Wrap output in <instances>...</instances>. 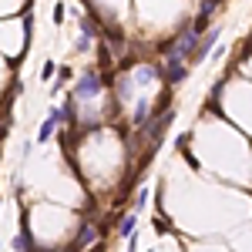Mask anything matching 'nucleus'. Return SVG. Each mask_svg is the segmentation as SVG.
Wrapping results in <instances>:
<instances>
[{
    "label": "nucleus",
    "instance_id": "obj_7",
    "mask_svg": "<svg viewBox=\"0 0 252 252\" xmlns=\"http://www.w3.org/2000/svg\"><path fill=\"white\" fill-rule=\"evenodd\" d=\"M155 229H158V232H161V235H165V232H168V229H172V222H165V219H155Z\"/></svg>",
    "mask_w": 252,
    "mask_h": 252
},
{
    "label": "nucleus",
    "instance_id": "obj_2",
    "mask_svg": "<svg viewBox=\"0 0 252 252\" xmlns=\"http://www.w3.org/2000/svg\"><path fill=\"white\" fill-rule=\"evenodd\" d=\"M101 88H104V81H101L94 71H91V74H84V78H81V84H78V91H74V97H94Z\"/></svg>",
    "mask_w": 252,
    "mask_h": 252
},
{
    "label": "nucleus",
    "instance_id": "obj_4",
    "mask_svg": "<svg viewBox=\"0 0 252 252\" xmlns=\"http://www.w3.org/2000/svg\"><path fill=\"white\" fill-rule=\"evenodd\" d=\"M54 128H58V121H54V118H47V121L40 125V135H37V141H51V135H54Z\"/></svg>",
    "mask_w": 252,
    "mask_h": 252
},
{
    "label": "nucleus",
    "instance_id": "obj_10",
    "mask_svg": "<svg viewBox=\"0 0 252 252\" xmlns=\"http://www.w3.org/2000/svg\"><path fill=\"white\" fill-rule=\"evenodd\" d=\"M37 252H58V249H37Z\"/></svg>",
    "mask_w": 252,
    "mask_h": 252
},
{
    "label": "nucleus",
    "instance_id": "obj_5",
    "mask_svg": "<svg viewBox=\"0 0 252 252\" xmlns=\"http://www.w3.org/2000/svg\"><path fill=\"white\" fill-rule=\"evenodd\" d=\"M135 222H138V215H131V212L125 215V219H121V235H128V232H131V229H135Z\"/></svg>",
    "mask_w": 252,
    "mask_h": 252
},
{
    "label": "nucleus",
    "instance_id": "obj_9",
    "mask_svg": "<svg viewBox=\"0 0 252 252\" xmlns=\"http://www.w3.org/2000/svg\"><path fill=\"white\" fill-rule=\"evenodd\" d=\"M64 14H67V10H64V3H58V7H54V24H61Z\"/></svg>",
    "mask_w": 252,
    "mask_h": 252
},
{
    "label": "nucleus",
    "instance_id": "obj_3",
    "mask_svg": "<svg viewBox=\"0 0 252 252\" xmlns=\"http://www.w3.org/2000/svg\"><path fill=\"white\" fill-rule=\"evenodd\" d=\"M185 74H189V64H182V61H168L165 64V81L168 84H182Z\"/></svg>",
    "mask_w": 252,
    "mask_h": 252
},
{
    "label": "nucleus",
    "instance_id": "obj_1",
    "mask_svg": "<svg viewBox=\"0 0 252 252\" xmlns=\"http://www.w3.org/2000/svg\"><path fill=\"white\" fill-rule=\"evenodd\" d=\"M215 40H219V27L205 31V34L198 37V44H195V47H192V54H189V67H192V64H202V61L209 58V51L215 47Z\"/></svg>",
    "mask_w": 252,
    "mask_h": 252
},
{
    "label": "nucleus",
    "instance_id": "obj_6",
    "mask_svg": "<svg viewBox=\"0 0 252 252\" xmlns=\"http://www.w3.org/2000/svg\"><path fill=\"white\" fill-rule=\"evenodd\" d=\"M145 202H148V189H141V192L135 195V209H141V205H145Z\"/></svg>",
    "mask_w": 252,
    "mask_h": 252
},
{
    "label": "nucleus",
    "instance_id": "obj_8",
    "mask_svg": "<svg viewBox=\"0 0 252 252\" xmlns=\"http://www.w3.org/2000/svg\"><path fill=\"white\" fill-rule=\"evenodd\" d=\"M51 74H54V61H47V64L40 67V78H51Z\"/></svg>",
    "mask_w": 252,
    "mask_h": 252
}]
</instances>
